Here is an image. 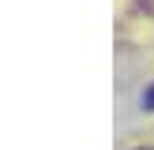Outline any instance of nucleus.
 Wrapping results in <instances>:
<instances>
[{"mask_svg": "<svg viewBox=\"0 0 154 150\" xmlns=\"http://www.w3.org/2000/svg\"><path fill=\"white\" fill-rule=\"evenodd\" d=\"M143 105H147V109H154V86L147 90V94H143Z\"/></svg>", "mask_w": 154, "mask_h": 150, "instance_id": "obj_1", "label": "nucleus"}]
</instances>
